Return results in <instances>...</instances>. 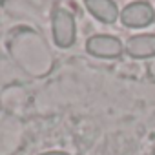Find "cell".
Listing matches in <instances>:
<instances>
[{
  "label": "cell",
  "mask_w": 155,
  "mask_h": 155,
  "mask_svg": "<svg viewBox=\"0 0 155 155\" xmlns=\"http://www.w3.org/2000/svg\"><path fill=\"white\" fill-rule=\"evenodd\" d=\"M77 28L75 18L66 9H57L53 15V40L58 48H71L75 44Z\"/></svg>",
  "instance_id": "cell-1"
},
{
  "label": "cell",
  "mask_w": 155,
  "mask_h": 155,
  "mask_svg": "<svg viewBox=\"0 0 155 155\" xmlns=\"http://www.w3.org/2000/svg\"><path fill=\"white\" fill-rule=\"evenodd\" d=\"M155 20V9L150 2H131L120 13V22L126 28H146Z\"/></svg>",
  "instance_id": "cell-2"
},
{
  "label": "cell",
  "mask_w": 155,
  "mask_h": 155,
  "mask_svg": "<svg viewBox=\"0 0 155 155\" xmlns=\"http://www.w3.org/2000/svg\"><path fill=\"white\" fill-rule=\"evenodd\" d=\"M86 49L90 55L97 58H117L122 55L124 46L117 37L111 35H93L86 42Z\"/></svg>",
  "instance_id": "cell-3"
},
{
  "label": "cell",
  "mask_w": 155,
  "mask_h": 155,
  "mask_svg": "<svg viewBox=\"0 0 155 155\" xmlns=\"http://www.w3.org/2000/svg\"><path fill=\"white\" fill-rule=\"evenodd\" d=\"M124 51L131 58H150L155 57V35L153 33H140L128 38Z\"/></svg>",
  "instance_id": "cell-4"
},
{
  "label": "cell",
  "mask_w": 155,
  "mask_h": 155,
  "mask_svg": "<svg viewBox=\"0 0 155 155\" xmlns=\"http://www.w3.org/2000/svg\"><path fill=\"white\" fill-rule=\"evenodd\" d=\"M88 11L104 24H113L117 18H120L119 8L113 0H84Z\"/></svg>",
  "instance_id": "cell-5"
},
{
  "label": "cell",
  "mask_w": 155,
  "mask_h": 155,
  "mask_svg": "<svg viewBox=\"0 0 155 155\" xmlns=\"http://www.w3.org/2000/svg\"><path fill=\"white\" fill-rule=\"evenodd\" d=\"M40 155H68L66 151H46V153H40Z\"/></svg>",
  "instance_id": "cell-6"
}]
</instances>
